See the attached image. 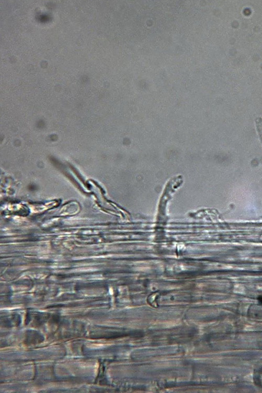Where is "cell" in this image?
Segmentation results:
<instances>
[]
</instances>
